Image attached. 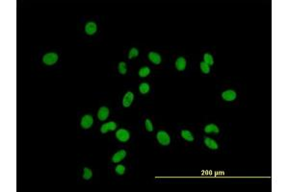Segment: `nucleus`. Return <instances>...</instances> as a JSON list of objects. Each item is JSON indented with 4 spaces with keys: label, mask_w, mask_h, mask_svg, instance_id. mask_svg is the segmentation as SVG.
<instances>
[{
    "label": "nucleus",
    "mask_w": 289,
    "mask_h": 192,
    "mask_svg": "<svg viewBox=\"0 0 289 192\" xmlns=\"http://www.w3.org/2000/svg\"><path fill=\"white\" fill-rule=\"evenodd\" d=\"M57 61H58V55L56 53H47L43 58V62L46 65H52Z\"/></svg>",
    "instance_id": "nucleus-1"
},
{
    "label": "nucleus",
    "mask_w": 289,
    "mask_h": 192,
    "mask_svg": "<svg viewBox=\"0 0 289 192\" xmlns=\"http://www.w3.org/2000/svg\"><path fill=\"white\" fill-rule=\"evenodd\" d=\"M116 137L120 142H126V141L129 140L130 134H129V132L125 129H119V131H117Z\"/></svg>",
    "instance_id": "nucleus-2"
},
{
    "label": "nucleus",
    "mask_w": 289,
    "mask_h": 192,
    "mask_svg": "<svg viewBox=\"0 0 289 192\" xmlns=\"http://www.w3.org/2000/svg\"><path fill=\"white\" fill-rule=\"evenodd\" d=\"M157 140L160 144H162V145H169L171 142L170 137H169V135L164 131H160L157 133Z\"/></svg>",
    "instance_id": "nucleus-3"
},
{
    "label": "nucleus",
    "mask_w": 289,
    "mask_h": 192,
    "mask_svg": "<svg viewBox=\"0 0 289 192\" xmlns=\"http://www.w3.org/2000/svg\"><path fill=\"white\" fill-rule=\"evenodd\" d=\"M94 123V119L91 115L87 114V115H84L81 119V127L83 129H89L92 127Z\"/></svg>",
    "instance_id": "nucleus-4"
},
{
    "label": "nucleus",
    "mask_w": 289,
    "mask_h": 192,
    "mask_svg": "<svg viewBox=\"0 0 289 192\" xmlns=\"http://www.w3.org/2000/svg\"><path fill=\"white\" fill-rule=\"evenodd\" d=\"M116 128H117V124L115 122H113V121H110V122H107V123H105V124H103L101 126L100 132H101L102 134H106L107 132H109V131L116 130Z\"/></svg>",
    "instance_id": "nucleus-5"
},
{
    "label": "nucleus",
    "mask_w": 289,
    "mask_h": 192,
    "mask_svg": "<svg viewBox=\"0 0 289 192\" xmlns=\"http://www.w3.org/2000/svg\"><path fill=\"white\" fill-rule=\"evenodd\" d=\"M236 92L234 90H226L222 93V97L226 101H232L236 98Z\"/></svg>",
    "instance_id": "nucleus-6"
},
{
    "label": "nucleus",
    "mask_w": 289,
    "mask_h": 192,
    "mask_svg": "<svg viewBox=\"0 0 289 192\" xmlns=\"http://www.w3.org/2000/svg\"><path fill=\"white\" fill-rule=\"evenodd\" d=\"M133 99H134V94L132 93L131 91L126 92V94L124 95V99H123V105H124V107H125V108L129 107V106L132 104V101H133Z\"/></svg>",
    "instance_id": "nucleus-7"
},
{
    "label": "nucleus",
    "mask_w": 289,
    "mask_h": 192,
    "mask_svg": "<svg viewBox=\"0 0 289 192\" xmlns=\"http://www.w3.org/2000/svg\"><path fill=\"white\" fill-rule=\"evenodd\" d=\"M125 156H126V152L124 151V150H119V152H117V153H115L114 154V156H113V158H112V161L113 162H119V161H122L124 158H125Z\"/></svg>",
    "instance_id": "nucleus-8"
},
{
    "label": "nucleus",
    "mask_w": 289,
    "mask_h": 192,
    "mask_svg": "<svg viewBox=\"0 0 289 192\" xmlns=\"http://www.w3.org/2000/svg\"><path fill=\"white\" fill-rule=\"evenodd\" d=\"M108 116H109V109L106 107H101L99 110V113H98L99 119L103 121V120H105Z\"/></svg>",
    "instance_id": "nucleus-9"
},
{
    "label": "nucleus",
    "mask_w": 289,
    "mask_h": 192,
    "mask_svg": "<svg viewBox=\"0 0 289 192\" xmlns=\"http://www.w3.org/2000/svg\"><path fill=\"white\" fill-rule=\"evenodd\" d=\"M175 67L179 71L184 70L186 67V60L183 57H179L175 61Z\"/></svg>",
    "instance_id": "nucleus-10"
},
{
    "label": "nucleus",
    "mask_w": 289,
    "mask_h": 192,
    "mask_svg": "<svg viewBox=\"0 0 289 192\" xmlns=\"http://www.w3.org/2000/svg\"><path fill=\"white\" fill-rule=\"evenodd\" d=\"M149 59H150V61L154 65H159L161 63V57L158 53L150 52L149 54Z\"/></svg>",
    "instance_id": "nucleus-11"
},
{
    "label": "nucleus",
    "mask_w": 289,
    "mask_h": 192,
    "mask_svg": "<svg viewBox=\"0 0 289 192\" xmlns=\"http://www.w3.org/2000/svg\"><path fill=\"white\" fill-rule=\"evenodd\" d=\"M96 29L98 28H96V24L94 22H88L85 26V31L87 35H90V36L94 35L96 32Z\"/></svg>",
    "instance_id": "nucleus-12"
},
{
    "label": "nucleus",
    "mask_w": 289,
    "mask_h": 192,
    "mask_svg": "<svg viewBox=\"0 0 289 192\" xmlns=\"http://www.w3.org/2000/svg\"><path fill=\"white\" fill-rule=\"evenodd\" d=\"M204 144H205L209 149H212V150L218 149V144H217V142L210 137H204Z\"/></svg>",
    "instance_id": "nucleus-13"
},
{
    "label": "nucleus",
    "mask_w": 289,
    "mask_h": 192,
    "mask_svg": "<svg viewBox=\"0 0 289 192\" xmlns=\"http://www.w3.org/2000/svg\"><path fill=\"white\" fill-rule=\"evenodd\" d=\"M204 132L207 134H219V128L215 124H209L204 128Z\"/></svg>",
    "instance_id": "nucleus-14"
},
{
    "label": "nucleus",
    "mask_w": 289,
    "mask_h": 192,
    "mask_svg": "<svg viewBox=\"0 0 289 192\" xmlns=\"http://www.w3.org/2000/svg\"><path fill=\"white\" fill-rule=\"evenodd\" d=\"M181 136L187 141H193V140H194V137H193V135L191 134V132H189L187 130H183L181 132Z\"/></svg>",
    "instance_id": "nucleus-15"
},
{
    "label": "nucleus",
    "mask_w": 289,
    "mask_h": 192,
    "mask_svg": "<svg viewBox=\"0 0 289 192\" xmlns=\"http://www.w3.org/2000/svg\"><path fill=\"white\" fill-rule=\"evenodd\" d=\"M150 73V69L148 66H144L139 70V76L140 77H147Z\"/></svg>",
    "instance_id": "nucleus-16"
},
{
    "label": "nucleus",
    "mask_w": 289,
    "mask_h": 192,
    "mask_svg": "<svg viewBox=\"0 0 289 192\" xmlns=\"http://www.w3.org/2000/svg\"><path fill=\"white\" fill-rule=\"evenodd\" d=\"M139 90H140V92H141L142 94H146V93H148V92H149V90H150V86H149V84H147V83H143V84H141L140 87H139Z\"/></svg>",
    "instance_id": "nucleus-17"
},
{
    "label": "nucleus",
    "mask_w": 289,
    "mask_h": 192,
    "mask_svg": "<svg viewBox=\"0 0 289 192\" xmlns=\"http://www.w3.org/2000/svg\"><path fill=\"white\" fill-rule=\"evenodd\" d=\"M203 59H204V63L207 64L208 65H212L214 64V60H213V57L208 54V53H205L203 55Z\"/></svg>",
    "instance_id": "nucleus-18"
},
{
    "label": "nucleus",
    "mask_w": 289,
    "mask_h": 192,
    "mask_svg": "<svg viewBox=\"0 0 289 192\" xmlns=\"http://www.w3.org/2000/svg\"><path fill=\"white\" fill-rule=\"evenodd\" d=\"M92 176H93V172H92V170L90 169V168H84V170H83V179L84 180H90L91 178H92Z\"/></svg>",
    "instance_id": "nucleus-19"
},
{
    "label": "nucleus",
    "mask_w": 289,
    "mask_h": 192,
    "mask_svg": "<svg viewBox=\"0 0 289 192\" xmlns=\"http://www.w3.org/2000/svg\"><path fill=\"white\" fill-rule=\"evenodd\" d=\"M126 71H127V68H126V64L124 62H120L119 64V72L122 75H124L126 74Z\"/></svg>",
    "instance_id": "nucleus-20"
},
{
    "label": "nucleus",
    "mask_w": 289,
    "mask_h": 192,
    "mask_svg": "<svg viewBox=\"0 0 289 192\" xmlns=\"http://www.w3.org/2000/svg\"><path fill=\"white\" fill-rule=\"evenodd\" d=\"M200 69H201V71L203 72L204 74H208L209 72H210V67H209V65H207V64H205L204 62H202V63H200Z\"/></svg>",
    "instance_id": "nucleus-21"
},
{
    "label": "nucleus",
    "mask_w": 289,
    "mask_h": 192,
    "mask_svg": "<svg viewBox=\"0 0 289 192\" xmlns=\"http://www.w3.org/2000/svg\"><path fill=\"white\" fill-rule=\"evenodd\" d=\"M138 55H139V50L137 49V48L133 47V48H131V50L129 51V54H128V59H133V58L137 57Z\"/></svg>",
    "instance_id": "nucleus-22"
},
{
    "label": "nucleus",
    "mask_w": 289,
    "mask_h": 192,
    "mask_svg": "<svg viewBox=\"0 0 289 192\" xmlns=\"http://www.w3.org/2000/svg\"><path fill=\"white\" fill-rule=\"evenodd\" d=\"M115 171H116V173H118L119 175H124V172H125V167H124V165H122V164L117 165Z\"/></svg>",
    "instance_id": "nucleus-23"
},
{
    "label": "nucleus",
    "mask_w": 289,
    "mask_h": 192,
    "mask_svg": "<svg viewBox=\"0 0 289 192\" xmlns=\"http://www.w3.org/2000/svg\"><path fill=\"white\" fill-rule=\"evenodd\" d=\"M146 129L149 131V132H152L153 131V125H152V123H151V121L150 119H146Z\"/></svg>",
    "instance_id": "nucleus-24"
}]
</instances>
